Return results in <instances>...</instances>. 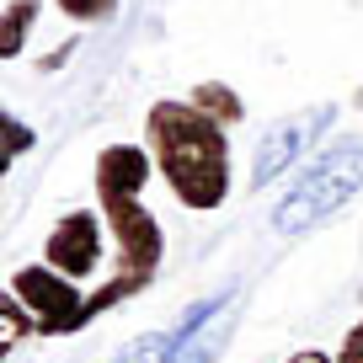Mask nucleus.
Here are the masks:
<instances>
[{"instance_id": "4", "label": "nucleus", "mask_w": 363, "mask_h": 363, "mask_svg": "<svg viewBox=\"0 0 363 363\" xmlns=\"http://www.w3.org/2000/svg\"><path fill=\"white\" fill-rule=\"evenodd\" d=\"M6 289H11V294L33 310V320H38V331H43V337H69V331H80V326H91V320H96V315H91V294H80L75 278L54 272L48 262L16 267Z\"/></svg>"}, {"instance_id": "6", "label": "nucleus", "mask_w": 363, "mask_h": 363, "mask_svg": "<svg viewBox=\"0 0 363 363\" xmlns=\"http://www.w3.org/2000/svg\"><path fill=\"white\" fill-rule=\"evenodd\" d=\"M102 246H107L102 208H96V214H91V208H69V214L48 230L43 262L54 272H65V278H75V284H80V278H91V272L102 267Z\"/></svg>"}, {"instance_id": "10", "label": "nucleus", "mask_w": 363, "mask_h": 363, "mask_svg": "<svg viewBox=\"0 0 363 363\" xmlns=\"http://www.w3.org/2000/svg\"><path fill=\"white\" fill-rule=\"evenodd\" d=\"M171 358H177V337H171V331H145V337H134L113 363H171Z\"/></svg>"}, {"instance_id": "5", "label": "nucleus", "mask_w": 363, "mask_h": 363, "mask_svg": "<svg viewBox=\"0 0 363 363\" xmlns=\"http://www.w3.org/2000/svg\"><path fill=\"white\" fill-rule=\"evenodd\" d=\"M337 123V102H320V107H305V113H289L257 139V155H251V187H272V182L284 177V171L299 166L310 145H315L326 128Z\"/></svg>"}, {"instance_id": "8", "label": "nucleus", "mask_w": 363, "mask_h": 363, "mask_svg": "<svg viewBox=\"0 0 363 363\" xmlns=\"http://www.w3.org/2000/svg\"><path fill=\"white\" fill-rule=\"evenodd\" d=\"M38 11H43V0H6V11H0V59H22Z\"/></svg>"}, {"instance_id": "11", "label": "nucleus", "mask_w": 363, "mask_h": 363, "mask_svg": "<svg viewBox=\"0 0 363 363\" xmlns=\"http://www.w3.org/2000/svg\"><path fill=\"white\" fill-rule=\"evenodd\" d=\"M0 320H6V342H0V347H6V352H16V347H22V337H27V331H38L33 310H27L22 299L11 294V289L0 294Z\"/></svg>"}, {"instance_id": "13", "label": "nucleus", "mask_w": 363, "mask_h": 363, "mask_svg": "<svg viewBox=\"0 0 363 363\" xmlns=\"http://www.w3.org/2000/svg\"><path fill=\"white\" fill-rule=\"evenodd\" d=\"M0 123H6V160H22L27 150H33V139H38V134H33V128H27L16 113H0Z\"/></svg>"}, {"instance_id": "7", "label": "nucleus", "mask_w": 363, "mask_h": 363, "mask_svg": "<svg viewBox=\"0 0 363 363\" xmlns=\"http://www.w3.org/2000/svg\"><path fill=\"white\" fill-rule=\"evenodd\" d=\"M230 331H235V305L219 310V315L208 320V326H198L193 337H182V342H177V358H171V363H214Z\"/></svg>"}, {"instance_id": "16", "label": "nucleus", "mask_w": 363, "mask_h": 363, "mask_svg": "<svg viewBox=\"0 0 363 363\" xmlns=\"http://www.w3.org/2000/svg\"><path fill=\"white\" fill-rule=\"evenodd\" d=\"M289 363H337V358H331V352H294Z\"/></svg>"}, {"instance_id": "2", "label": "nucleus", "mask_w": 363, "mask_h": 363, "mask_svg": "<svg viewBox=\"0 0 363 363\" xmlns=\"http://www.w3.org/2000/svg\"><path fill=\"white\" fill-rule=\"evenodd\" d=\"M358 193H363V134L331 139V145L299 171L294 187L278 198L272 230H278V235H305V230L326 225L331 214H342Z\"/></svg>"}, {"instance_id": "1", "label": "nucleus", "mask_w": 363, "mask_h": 363, "mask_svg": "<svg viewBox=\"0 0 363 363\" xmlns=\"http://www.w3.org/2000/svg\"><path fill=\"white\" fill-rule=\"evenodd\" d=\"M145 145L155 155L160 182L171 187L182 208L214 214L230 198V128L208 118L187 96H160L145 113Z\"/></svg>"}, {"instance_id": "9", "label": "nucleus", "mask_w": 363, "mask_h": 363, "mask_svg": "<svg viewBox=\"0 0 363 363\" xmlns=\"http://www.w3.org/2000/svg\"><path fill=\"white\" fill-rule=\"evenodd\" d=\"M187 102H198L208 118H219L225 128H235L240 118H246V102H240V91L225 86V80H198L193 91H187Z\"/></svg>"}, {"instance_id": "14", "label": "nucleus", "mask_w": 363, "mask_h": 363, "mask_svg": "<svg viewBox=\"0 0 363 363\" xmlns=\"http://www.w3.org/2000/svg\"><path fill=\"white\" fill-rule=\"evenodd\" d=\"M337 363H363V320L342 337V352H337Z\"/></svg>"}, {"instance_id": "12", "label": "nucleus", "mask_w": 363, "mask_h": 363, "mask_svg": "<svg viewBox=\"0 0 363 363\" xmlns=\"http://www.w3.org/2000/svg\"><path fill=\"white\" fill-rule=\"evenodd\" d=\"M54 6H59V16H69L75 27H102V22L118 16L123 0H54Z\"/></svg>"}, {"instance_id": "3", "label": "nucleus", "mask_w": 363, "mask_h": 363, "mask_svg": "<svg viewBox=\"0 0 363 363\" xmlns=\"http://www.w3.org/2000/svg\"><path fill=\"white\" fill-rule=\"evenodd\" d=\"M96 208H102L107 235H113V246H118V272L134 278V284H150L160 257H166V230H160V219L145 208V193H102Z\"/></svg>"}, {"instance_id": "15", "label": "nucleus", "mask_w": 363, "mask_h": 363, "mask_svg": "<svg viewBox=\"0 0 363 363\" xmlns=\"http://www.w3.org/2000/svg\"><path fill=\"white\" fill-rule=\"evenodd\" d=\"M69 54H75V38H69V43H59V48H54V54H48V59H43V69H59V65H65V59H69Z\"/></svg>"}]
</instances>
